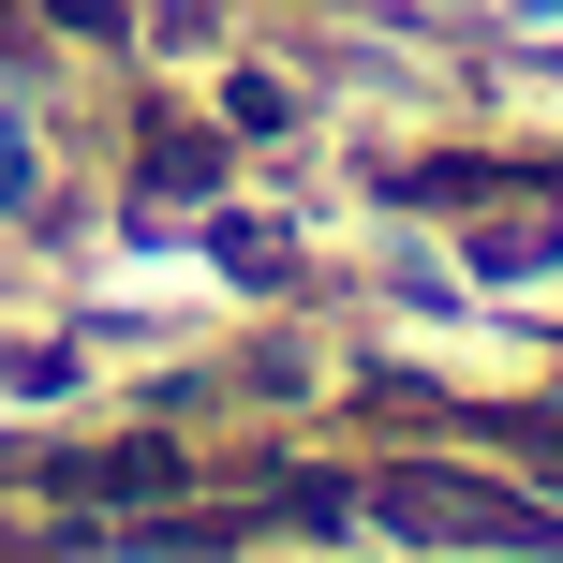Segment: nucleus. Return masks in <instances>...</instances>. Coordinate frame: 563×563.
Wrapping results in <instances>:
<instances>
[{
	"label": "nucleus",
	"mask_w": 563,
	"mask_h": 563,
	"mask_svg": "<svg viewBox=\"0 0 563 563\" xmlns=\"http://www.w3.org/2000/svg\"><path fill=\"white\" fill-rule=\"evenodd\" d=\"M371 519H430V534H489V549H563L549 505H505V489H460V475H386Z\"/></svg>",
	"instance_id": "f257e3e1"
}]
</instances>
